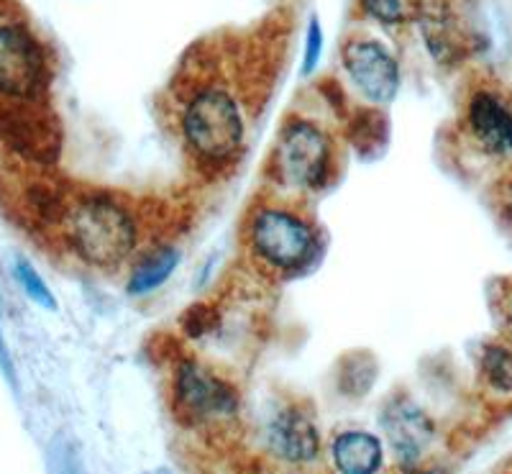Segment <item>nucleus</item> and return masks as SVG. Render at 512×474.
I'll return each instance as SVG.
<instances>
[{"label": "nucleus", "instance_id": "obj_19", "mask_svg": "<svg viewBox=\"0 0 512 474\" xmlns=\"http://www.w3.org/2000/svg\"><path fill=\"white\" fill-rule=\"evenodd\" d=\"M320 54H323V29H320L318 18H310L308 24V36H305V54H303V75H310V72L318 67Z\"/></svg>", "mask_w": 512, "mask_h": 474}, {"label": "nucleus", "instance_id": "obj_5", "mask_svg": "<svg viewBox=\"0 0 512 474\" xmlns=\"http://www.w3.org/2000/svg\"><path fill=\"white\" fill-rule=\"evenodd\" d=\"M49 85L47 54L26 26L0 24V98L36 106Z\"/></svg>", "mask_w": 512, "mask_h": 474}, {"label": "nucleus", "instance_id": "obj_18", "mask_svg": "<svg viewBox=\"0 0 512 474\" xmlns=\"http://www.w3.org/2000/svg\"><path fill=\"white\" fill-rule=\"evenodd\" d=\"M359 6L369 18H374V21L384 26H397L408 18L402 0H359Z\"/></svg>", "mask_w": 512, "mask_h": 474}, {"label": "nucleus", "instance_id": "obj_10", "mask_svg": "<svg viewBox=\"0 0 512 474\" xmlns=\"http://www.w3.org/2000/svg\"><path fill=\"white\" fill-rule=\"evenodd\" d=\"M0 139L16 154L34 162H52L59 152V131L52 118L36 106H11L0 111Z\"/></svg>", "mask_w": 512, "mask_h": 474}, {"label": "nucleus", "instance_id": "obj_2", "mask_svg": "<svg viewBox=\"0 0 512 474\" xmlns=\"http://www.w3.org/2000/svg\"><path fill=\"white\" fill-rule=\"evenodd\" d=\"M180 134L192 159L210 170L226 167L246 144V116L239 98L223 85H200L180 111Z\"/></svg>", "mask_w": 512, "mask_h": 474}, {"label": "nucleus", "instance_id": "obj_12", "mask_svg": "<svg viewBox=\"0 0 512 474\" xmlns=\"http://www.w3.org/2000/svg\"><path fill=\"white\" fill-rule=\"evenodd\" d=\"M333 467L341 474H377L384 462L382 441L369 431H344L331 444Z\"/></svg>", "mask_w": 512, "mask_h": 474}, {"label": "nucleus", "instance_id": "obj_17", "mask_svg": "<svg viewBox=\"0 0 512 474\" xmlns=\"http://www.w3.org/2000/svg\"><path fill=\"white\" fill-rule=\"evenodd\" d=\"M374 375H377V367L372 364V359H354L341 372V387L349 395H364L372 387Z\"/></svg>", "mask_w": 512, "mask_h": 474}, {"label": "nucleus", "instance_id": "obj_22", "mask_svg": "<svg viewBox=\"0 0 512 474\" xmlns=\"http://www.w3.org/2000/svg\"><path fill=\"white\" fill-rule=\"evenodd\" d=\"M500 303H502V318H505V326H507V331L512 334V282L505 287V293H502Z\"/></svg>", "mask_w": 512, "mask_h": 474}, {"label": "nucleus", "instance_id": "obj_21", "mask_svg": "<svg viewBox=\"0 0 512 474\" xmlns=\"http://www.w3.org/2000/svg\"><path fill=\"white\" fill-rule=\"evenodd\" d=\"M0 375L6 377V382L11 385V390H18V377H16V364H13L11 352H8L6 336H3V328H0Z\"/></svg>", "mask_w": 512, "mask_h": 474}, {"label": "nucleus", "instance_id": "obj_1", "mask_svg": "<svg viewBox=\"0 0 512 474\" xmlns=\"http://www.w3.org/2000/svg\"><path fill=\"white\" fill-rule=\"evenodd\" d=\"M64 236L72 252L98 270H116L139 249L136 213L113 195H85L64 211Z\"/></svg>", "mask_w": 512, "mask_h": 474}, {"label": "nucleus", "instance_id": "obj_14", "mask_svg": "<svg viewBox=\"0 0 512 474\" xmlns=\"http://www.w3.org/2000/svg\"><path fill=\"white\" fill-rule=\"evenodd\" d=\"M482 377L492 390L502 395L512 393V346L507 344H487L479 357Z\"/></svg>", "mask_w": 512, "mask_h": 474}, {"label": "nucleus", "instance_id": "obj_11", "mask_svg": "<svg viewBox=\"0 0 512 474\" xmlns=\"http://www.w3.org/2000/svg\"><path fill=\"white\" fill-rule=\"evenodd\" d=\"M267 444L277 459L287 464H308L320 454V434L303 408H282L267 423Z\"/></svg>", "mask_w": 512, "mask_h": 474}, {"label": "nucleus", "instance_id": "obj_16", "mask_svg": "<svg viewBox=\"0 0 512 474\" xmlns=\"http://www.w3.org/2000/svg\"><path fill=\"white\" fill-rule=\"evenodd\" d=\"M47 469L49 474H85V464H82V454L75 439H70L67 434L54 436L47 451Z\"/></svg>", "mask_w": 512, "mask_h": 474}, {"label": "nucleus", "instance_id": "obj_20", "mask_svg": "<svg viewBox=\"0 0 512 474\" xmlns=\"http://www.w3.org/2000/svg\"><path fill=\"white\" fill-rule=\"evenodd\" d=\"M497 208H500V216L507 223V229L512 231V172L497 188Z\"/></svg>", "mask_w": 512, "mask_h": 474}, {"label": "nucleus", "instance_id": "obj_15", "mask_svg": "<svg viewBox=\"0 0 512 474\" xmlns=\"http://www.w3.org/2000/svg\"><path fill=\"white\" fill-rule=\"evenodd\" d=\"M13 277H16L21 290H24V293L29 295V300H34L36 305L47 308V311H54V308H57V298H54V293L49 290L44 277L36 272V267L29 262V259L18 257L16 262H13Z\"/></svg>", "mask_w": 512, "mask_h": 474}, {"label": "nucleus", "instance_id": "obj_6", "mask_svg": "<svg viewBox=\"0 0 512 474\" xmlns=\"http://www.w3.org/2000/svg\"><path fill=\"white\" fill-rule=\"evenodd\" d=\"M172 405L185 426H210L231 421L239 413V395L213 369L185 359L172 382Z\"/></svg>", "mask_w": 512, "mask_h": 474}, {"label": "nucleus", "instance_id": "obj_9", "mask_svg": "<svg viewBox=\"0 0 512 474\" xmlns=\"http://www.w3.org/2000/svg\"><path fill=\"white\" fill-rule=\"evenodd\" d=\"M382 428L402 469L418 467L436 439L433 421L410 400H392L382 413Z\"/></svg>", "mask_w": 512, "mask_h": 474}, {"label": "nucleus", "instance_id": "obj_7", "mask_svg": "<svg viewBox=\"0 0 512 474\" xmlns=\"http://www.w3.org/2000/svg\"><path fill=\"white\" fill-rule=\"evenodd\" d=\"M344 70L354 88L374 106L392 103L400 90V65L374 39H351L344 47Z\"/></svg>", "mask_w": 512, "mask_h": 474}, {"label": "nucleus", "instance_id": "obj_4", "mask_svg": "<svg viewBox=\"0 0 512 474\" xmlns=\"http://www.w3.org/2000/svg\"><path fill=\"white\" fill-rule=\"evenodd\" d=\"M249 246L251 254L272 272L297 275L318 254V231L287 205H262L249 218Z\"/></svg>", "mask_w": 512, "mask_h": 474}, {"label": "nucleus", "instance_id": "obj_3", "mask_svg": "<svg viewBox=\"0 0 512 474\" xmlns=\"http://www.w3.org/2000/svg\"><path fill=\"white\" fill-rule=\"evenodd\" d=\"M333 141L308 118H287L277 134L269 164L277 185L292 193H318L333 177Z\"/></svg>", "mask_w": 512, "mask_h": 474}, {"label": "nucleus", "instance_id": "obj_8", "mask_svg": "<svg viewBox=\"0 0 512 474\" xmlns=\"http://www.w3.org/2000/svg\"><path fill=\"white\" fill-rule=\"evenodd\" d=\"M466 131L479 152L512 159V103L497 90L479 88L466 103Z\"/></svg>", "mask_w": 512, "mask_h": 474}, {"label": "nucleus", "instance_id": "obj_13", "mask_svg": "<svg viewBox=\"0 0 512 474\" xmlns=\"http://www.w3.org/2000/svg\"><path fill=\"white\" fill-rule=\"evenodd\" d=\"M180 249L177 246H157L149 254L139 259L134 264V270L128 275V295H134V298H141V295H149L154 290L164 285L169 277L175 275V270L180 267Z\"/></svg>", "mask_w": 512, "mask_h": 474}]
</instances>
